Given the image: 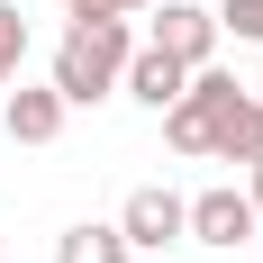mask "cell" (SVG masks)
Masks as SVG:
<instances>
[{"label":"cell","instance_id":"3","mask_svg":"<svg viewBox=\"0 0 263 263\" xmlns=\"http://www.w3.org/2000/svg\"><path fill=\"white\" fill-rule=\"evenodd\" d=\"M145 46H163V54H182L191 73H200V64H218V46H227V27H218V9L209 0H155V9H145Z\"/></svg>","mask_w":263,"mask_h":263},{"label":"cell","instance_id":"12","mask_svg":"<svg viewBox=\"0 0 263 263\" xmlns=\"http://www.w3.org/2000/svg\"><path fill=\"white\" fill-rule=\"evenodd\" d=\"M145 9H155V0H73L64 18H145Z\"/></svg>","mask_w":263,"mask_h":263},{"label":"cell","instance_id":"8","mask_svg":"<svg viewBox=\"0 0 263 263\" xmlns=\"http://www.w3.org/2000/svg\"><path fill=\"white\" fill-rule=\"evenodd\" d=\"M209 155H218V163H254V155H263V100H254V91H236V100H227Z\"/></svg>","mask_w":263,"mask_h":263},{"label":"cell","instance_id":"15","mask_svg":"<svg viewBox=\"0 0 263 263\" xmlns=\"http://www.w3.org/2000/svg\"><path fill=\"white\" fill-rule=\"evenodd\" d=\"M64 9H73V0H64Z\"/></svg>","mask_w":263,"mask_h":263},{"label":"cell","instance_id":"2","mask_svg":"<svg viewBox=\"0 0 263 263\" xmlns=\"http://www.w3.org/2000/svg\"><path fill=\"white\" fill-rule=\"evenodd\" d=\"M236 91H245L236 73L200 64V73H191V91L163 109V145H173V155H209V145H218V118H227V100H236Z\"/></svg>","mask_w":263,"mask_h":263},{"label":"cell","instance_id":"7","mask_svg":"<svg viewBox=\"0 0 263 263\" xmlns=\"http://www.w3.org/2000/svg\"><path fill=\"white\" fill-rule=\"evenodd\" d=\"M118 91H127V100H145V109L163 118V109H173V100L191 91V64H182V54H163V46H145V36H136V54H127V82H118Z\"/></svg>","mask_w":263,"mask_h":263},{"label":"cell","instance_id":"13","mask_svg":"<svg viewBox=\"0 0 263 263\" xmlns=\"http://www.w3.org/2000/svg\"><path fill=\"white\" fill-rule=\"evenodd\" d=\"M245 200H254V209H263V155L245 163Z\"/></svg>","mask_w":263,"mask_h":263},{"label":"cell","instance_id":"11","mask_svg":"<svg viewBox=\"0 0 263 263\" xmlns=\"http://www.w3.org/2000/svg\"><path fill=\"white\" fill-rule=\"evenodd\" d=\"M218 27L236 46H263V0H218Z\"/></svg>","mask_w":263,"mask_h":263},{"label":"cell","instance_id":"9","mask_svg":"<svg viewBox=\"0 0 263 263\" xmlns=\"http://www.w3.org/2000/svg\"><path fill=\"white\" fill-rule=\"evenodd\" d=\"M127 254H136V245L118 236V218H109V227H100V218H82V227L54 236V263H127Z\"/></svg>","mask_w":263,"mask_h":263},{"label":"cell","instance_id":"6","mask_svg":"<svg viewBox=\"0 0 263 263\" xmlns=\"http://www.w3.org/2000/svg\"><path fill=\"white\" fill-rule=\"evenodd\" d=\"M64 118H73V109H64V91H54V82H18V91L0 100L9 145H54V136H64Z\"/></svg>","mask_w":263,"mask_h":263},{"label":"cell","instance_id":"10","mask_svg":"<svg viewBox=\"0 0 263 263\" xmlns=\"http://www.w3.org/2000/svg\"><path fill=\"white\" fill-rule=\"evenodd\" d=\"M18 64H27V18H18V0H0V91L18 82Z\"/></svg>","mask_w":263,"mask_h":263},{"label":"cell","instance_id":"5","mask_svg":"<svg viewBox=\"0 0 263 263\" xmlns=\"http://www.w3.org/2000/svg\"><path fill=\"white\" fill-rule=\"evenodd\" d=\"M254 227H263V209L245 200L236 182H218V191H200V200H191V236H182V245H218V254H236Z\"/></svg>","mask_w":263,"mask_h":263},{"label":"cell","instance_id":"14","mask_svg":"<svg viewBox=\"0 0 263 263\" xmlns=\"http://www.w3.org/2000/svg\"><path fill=\"white\" fill-rule=\"evenodd\" d=\"M254 100H263V73H254Z\"/></svg>","mask_w":263,"mask_h":263},{"label":"cell","instance_id":"1","mask_svg":"<svg viewBox=\"0 0 263 263\" xmlns=\"http://www.w3.org/2000/svg\"><path fill=\"white\" fill-rule=\"evenodd\" d=\"M127 54H136V27L127 18H73L46 82L64 91V109H91V100H109V91L127 82Z\"/></svg>","mask_w":263,"mask_h":263},{"label":"cell","instance_id":"4","mask_svg":"<svg viewBox=\"0 0 263 263\" xmlns=\"http://www.w3.org/2000/svg\"><path fill=\"white\" fill-rule=\"evenodd\" d=\"M118 236H127L136 254H163V245H182V236H191V200H182V191H163V182L127 191V209H118Z\"/></svg>","mask_w":263,"mask_h":263}]
</instances>
